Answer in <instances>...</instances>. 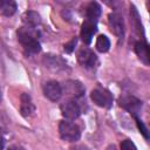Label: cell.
<instances>
[{
	"label": "cell",
	"mask_w": 150,
	"mask_h": 150,
	"mask_svg": "<svg viewBox=\"0 0 150 150\" xmlns=\"http://www.w3.org/2000/svg\"><path fill=\"white\" fill-rule=\"evenodd\" d=\"M108 150H116V148H115V145H110V146L108 148Z\"/></svg>",
	"instance_id": "25"
},
{
	"label": "cell",
	"mask_w": 150,
	"mask_h": 150,
	"mask_svg": "<svg viewBox=\"0 0 150 150\" xmlns=\"http://www.w3.org/2000/svg\"><path fill=\"white\" fill-rule=\"evenodd\" d=\"M20 111L23 117H29L35 112V105L32 101V97L29 94L23 93L21 95V104H20Z\"/></svg>",
	"instance_id": "11"
},
{
	"label": "cell",
	"mask_w": 150,
	"mask_h": 150,
	"mask_svg": "<svg viewBox=\"0 0 150 150\" xmlns=\"http://www.w3.org/2000/svg\"><path fill=\"white\" fill-rule=\"evenodd\" d=\"M77 61L84 68H91L96 63V55L89 48H81L77 52Z\"/></svg>",
	"instance_id": "8"
},
{
	"label": "cell",
	"mask_w": 150,
	"mask_h": 150,
	"mask_svg": "<svg viewBox=\"0 0 150 150\" xmlns=\"http://www.w3.org/2000/svg\"><path fill=\"white\" fill-rule=\"evenodd\" d=\"M4 145H5V141H4L2 136L0 135V150H2V149H4Z\"/></svg>",
	"instance_id": "23"
},
{
	"label": "cell",
	"mask_w": 150,
	"mask_h": 150,
	"mask_svg": "<svg viewBox=\"0 0 150 150\" xmlns=\"http://www.w3.org/2000/svg\"><path fill=\"white\" fill-rule=\"evenodd\" d=\"M61 114L62 116L67 120V121H71V120H75L80 116L81 114V108L79 105V103L75 101V100H67L64 101L61 107Z\"/></svg>",
	"instance_id": "5"
},
{
	"label": "cell",
	"mask_w": 150,
	"mask_h": 150,
	"mask_svg": "<svg viewBox=\"0 0 150 150\" xmlns=\"http://www.w3.org/2000/svg\"><path fill=\"white\" fill-rule=\"evenodd\" d=\"M130 15H131V22H132V25H134L135 32H136L138 35L142 34V36H143V27H142V23H141V18H139V14H138L136 7L132 6V5H131V7H130Z\"/></svg>",
	"instance_id": "16"
},
{
	"label": "cell",
	"mask_w": 150,
	"mask_h": 150,
	"mask_svg": "<svg viewBox=\"0 0 150 150\" xmlns=\"http://www.w3.org/2000/svg\"><path fill=\"white\" fill-rule=\"evenodd\" d=\"M71 150H88L86 146H82V145H80V146H75V148H71Z\"/></svg>",
	"instance_id": "24"
},
{
	"label": "cell",
	"mask_w": 150,
	"mask_h": 150,
	"mask_svg": "<svg viewBox=\"0 0 150 150\" xmlns=\"http://www.w3.org/2000/svg\"><path fill=\"white\" fill-rule=\"evenodd\" d=\"M91 100L94 101V103L98 107L102 108H110L112 105V95L110 94V91H108L107 89H102V88H95L94 90H91L90 94Z\"/></svg>",
	"instance_id": "4"
},
{
	"label": "cell",
	"mask_w": 150,
	"mask_h": 150,
	"mask_svg": "<svg viewBox=\"0 0 150 150\" xmlns=\"http://www.w3.org/2000/svg\"><path fill=\"white\" fill-rule=\"evenodd\" d=\"M43 62H45L47 68H49L54 71L63 70L67 68V63L57 55H46L43 57Z\"/></svg>",
	"instance_id": "10"
},
{
	"label": "cell",
	"mask_w": 150,
	"mask_h": 150,
	"mask_svg": "<svg viewBox=\"0 0 150 150\" xmlns=\"http://www.w3.org/2000/svg\"><path fill=\"white\" fill-rule=\"evenodd\" d=\"M43 94L50 101H59L62 96V87L56 81H48L43 86Z\"/></svg>",
	"instance_id": "7"
},
{
	"label": "cell",
	"mask_w": 150,
	"mask_h": 150,
	"mask_svg": "<svg viewBox=\"0 0 150 150\" xmlns=\"http://www.w3.org/2000/svg\"><path fill=\"white\" fill-rule=\"evenodd\" d=\"M59 134H60L61 138L63 141H67V142H76L81 137L80 128L75 123H73L70 121H67V120L60 122Z\"/></svg>",
	"instance_id": "2"
},
{
	"label": "cell",
	"mask_w": 150,
	"mask_h": 150,
	"mask_svg": "<svg viewBox=\"0 0 150 150\" xmlns=\"http://www.w3.org/2000/svg\"><path fill=\"white\" fill-rule=\"evenodd\" d=\"M121 150H137V148L130 139H124L121 143Z\"/></svg>",
	"instance_id": "19"
},
{
	"label": "cell",
	"mask_w": 150,
	"mask_h": 150,
	"mask_svg": "<svg viewBox=\"0 0 150 150\" xmlns=\"http://www.w3.org/2000/svg\"><path fill=\"white\" fill-rule=\"evenodd\" d=\"M108 23L111 33L117 38H123L124 35V20L118 13H110L108 16Z\"/></svg>",
	"instance_id": "6"
},
{
	"label": "cell",
	"mask_w": 150,
	"mask_h": 150,
	"mask_svg": "<svg viewBox=\"0 0 150 150\" xmlns=\"http://www.w3.org/2000/svg\"><path fill=\"white\" fill-rule=\"evenodd\" d=\"M100 14H101V6L97 2L93 1L86 6V19L87 20H91V21L97 22Z\"/></svg>",
	"instance_id": "14"
},
{
	"label": "cell",
	"mask_w": 150,
	"mask_h": 150,
	"mask_svg": "<svg viewBox=\"0 0 150 150\" xmlns=\"http://www.w3.org/2000/svg\"><path fill=\"white\" fill-rule=\"evenodd\" d=\"M136 123H137V127H138V129L141 130V132L143 134V136L145 137V138H149V135H148V129H146V127L144 125V123L139 120V118H136Z\"/></svg>",
	"instance_id": "20"
},
{
	"label": "cell",
	"mask_w": 150,
	"mask_h": 150,
	"mask_svg": "<svg viewBox=\"0 0 150 150\" xmlns=\"http://www.w3.org/2000/svg\"><path fill=\"white\" fill-rule=\"evenodd\" d=\"M23 21L26 22V25L30 28H35L38 27V25H40L41 22V19H40V15L36 13V12H33V11H29L25 14L23 16Z\"/></svg>",
	"instance_id": "17"
},
{
	"label": "cell",
	"mask_w": 150,
	"mask_h": 150,
	"mask_svg": "<svg viewBox=\"0 0 150 150\" xmlns=\"http://www.w3.org/2000/svg\"><path fill=\"white\" fill-rule=\"evenodd\" d=\"M75 45H76V39L74 38L73 40H70L68 43L64 45V50H66L67 53H71L73 49H74V47H75Z\"/></svg>",
	"instance_id": "21"
},
{
	"label": "cell",
	"mask_w": 150,
	"mask_h": 150,
	"mask_svg": "<svg viewBox=\"0 0 150 150\" xmlns=\"http://www.w3.org/2000/svg\"><path fill=\"white\" fill-rule=\"evenodd\" d=\"M120 105L128 110L135 118H138V115L142 110V101L131 95H123L120 98Z\"/></svg>",
	"instance_id": "3"
},
{
	"label": "cell",
	"mask_w": 150,
	"mask_h": 150,
	"mask_svg": "<svg viewBox=\"0 0 150 150\" xmlns=\"http://www.w3.org/2000/svg\"><path fill=\"white\" fill-rule=\"evenodd\" d=\"M135 52L138 59L145 64L149 66V47L145 41H138L135 45Z\"/></svg>",
	"instance_id": "13"
},
{
	"label": "cell",
	"mask_w": 150,
	"mask_h": 150,
	"mask_svg": "<svg viewBox=\"0 0 150 150\" xmlns=\"http://www.w3.org/2000/svg\"><path fill=\"white\" fill-rule=\"evenodd\" d=\"M8 150H25V148H22L21 145H12L8 148Z\"/></svg>",
	"instance_id": "22"
},
{
	"label": "cell",
	"mask_w": 150,
	"mask_h": 150,
	"mask_svg": "<svg viewBox=\"0 0 150 150\" xmlns=\"http://www.w3.org/2000/svg\"><path fill=\"white\" fill-rule=\"evenodd\" d=\"M16 12V4L12 0H0V15L12 16Z\"/></svg>",
	"instance_id": "15"
},
{
	"label": "cell",
	"mask_w": 150,
	"mask_h": 150,
	"mask_svg": "<svg viewBox=\"0 0 150 150\" xmlns=\"http://www.w3.org/2000/svg\"><path fill=\"white\" fill-rule=\"evenodd\" d=\"M33 29L30 27H22L18 30V40L27 54H38L41 50V46Z\"/></svg>",
	"instance_id": "1"
},
{
	"label": "cell",
	"mask_w": 150,
	"mask_h": 150,
	"mask_svg": "<svg viewBox=\"0 0 150 150\" xmlns=\"http://www.w3.org/2000/svg\"><path fill=\"white\" fill-rule=\"evenodd\" d=\"M110 48V41L105 35H100L96 40V49L101 53L108 52Z\"/></svg>",
	"instance_id": "18"
},
{
	"label": "cell",
	"mask_w": 150,
	"mask_h": 150,
	"mask_svg": "<svg viewBox=\"0 0 150 150\" xmlns=\"http://www.w3.org/2000/svg\"><path fill=\"white\" fill-rule=\"evenodd\" d=\"M97 30V22L91 20H84L81 27V39L86 45H89L93 40L94 34Z\"/></svg>",
	"instance_id": "9"
},
{
	"label": "cell",
	"mask_w": 150,
	"mask_h": 150,
	"mask_svg": "<svg viewBox=\"0 0 150 150\" xmlns=\"http://www.w3.org/2000/svg\"><path fill=\"white\" fill-rule=\"evenodd\" d=\"M64 91L67 95L76 98L81 97L84 94V87L79 81H67L64 84Z\"/></svg>",
	"instance_id": "12"
}]
</instances>
